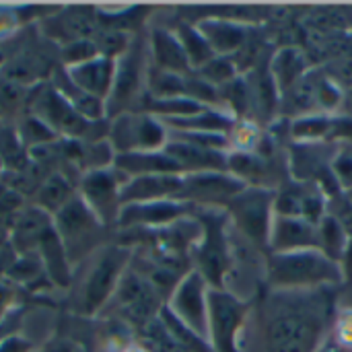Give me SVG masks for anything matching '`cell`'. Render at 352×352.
Wrapping results in <instances>:
<instances>
[{
	"instance_id": "obj_9",
	"label": "cell",
	"mask_w": 352,
	"mask_h": 352,
	"mask_svg": "<svg viewBox=\"0 0 352 352\" xmlns=\"http://www.w3.org/2000/svg\"><path fill=\"white\" fill-rule=\"evenodd\" d=\"M245 320V305L229 293L208 291V332L217 352H241L239 332Z\"/></svg>"
},
{
	"instance_id": "obj_25",
	"label": "cell",
	"mask_w": 352,
	"mask_h": 352,
	"mask_svg": "<svg viewBox=\"0 0 352 352\" xmlns=\"http://www.w3.org/2000/svg\"><path fill=\"white\" fill-rule=\"evenodd\" d=\"M151 52H153V64L159 70L188 74L192 68L177 35L169 33L167 29H155L151 33Z\"/></svg>"
},
{
	"instance_id": "obj_31",
	"label": "cell",
	"mask_w": 352,
	"mask_h": 352,
	"mask_svg": "<svg viewBox=\"0 0 352 352\" xmlns=\"http://www.w3.org/2000/svg\"><path fill=\"white\" fill-rule=\"evenodd\" d=\"M163 124H169L173 128H179V132H210L217 134L221 130H229L233 126L231 118L221 116L217 111L210 109H202L194 116L188 118H171V120H163Z\"/></svg>"
},
{
	"instance_id": "obj_40",
	"label": "cell",
	"mask_w": 352,
	"mask_h": 352,
	"mask_svg": "<svg viewBox=\"0 0 352 352\" xmlns=\"http://www.w3.org/2000/svg\"><path fill=\"white\" fill-rule=\"evenodd\" d=\"M340 268H342L344 278H352V237H349L346 250H344L342 260H340Z\"/></svg>"
},
{
	"instance_id": "obj_27",
	"label": "cell",
	"mask_w": 352,
	"mask_h": 352,
	"mask_svg": "<svg viewBox=\"0 0 352 352\" xmlns=\"http://www.w3.org/2000/svg\"><path fill=\"white\" fill-rule=\"evenodd\" d=\"M37 256L41 258V264H43V270L50 278V283L54 287H68L70 280H72V264L66 256V250L52 225V229L47 231V235L43 237V241L39 243L37 248Z\"/></svg>"
},
{
	"instance_id": "obj_44",
	"label": "cell",
	"mask_w": 352,
	"mask_h": 352,
	"mask_svg": "<svg viewBox=\"0 0 352 352\" xmlns=\"http://www.w3.org/2000/svg\"><path fill=\"white\" fill-rule=\"evenodd\" d=\"M346 196H349V200L352 202V190H351V192H346Z\"/></svg>"
},
{
	"instance_id": "obj_14",
	"label": "cell",
	"mask_w": 352,
	"mask_h": 352,
	"mask_svg": "<svg viewBox=\"0 0 352 352\" xmlns=\"http://www.w3.org/2000/svg\"><path fill=\"white\" fill-rule=\"evenodd\" d=\"M52 214L43 212L41 208L27 204L10 219V237L8 243L14 248L16 256L23 254H37L39 243L52 229Z\"/></svg>"
},
{
	"instance_id": "obj_5",
	"label": "cell",
	"mask_w": 352,
	"mask_h": 352,
	"mask_svg": "<svg viewBox=\"0 0 352 352\" xmlns=\"http://www.w3.org/2000/svg\"><path fill=\"white\" fill-rule=\"evenodd\" d=\"M130 262V250L126 245H107L101 250L97 262L85 276V283L78 291V314L91 316L97 314L116 293L126 264Z\"/></svg>"
},
{
	"instance_id": "obj_7",
	"label": "cell",
	"mask_w": 352,
	"mask_h": 352,
	"mask_svg": "<svg viewBox=\"0 0 352 352\" xmlns=\"http://www.w3.org/2000/svg\"><path fill=\"white\" fill-rule=\"evenodd\" d=\"M144 47L140 41L132 39L130 47L116 60V74H113V87L105 101L107 107V120L134 111V103L144 97L142 93V80H144Z\"/></svg>"
},
{
	"instance_id": "obj_21",
	"label": "cell",
	"mask_w": 352,
	"mask_h": 352,
	"mask_svg": "<svg viewBox=\"0 0 352 352\" xmlns=\"http://www.w3.org/2000/svg\"><path fill=\"white\" fill-rule=\"evenodd\" d=\"M243 190V182L231 175H221L219 171H204V173H190L184 177L179 198H235Z\"/></svg>"
},
{
	"instance_id": "obj_37",
	"label": "cell",
	"mask_w": 352,
	"mask_h": 352,
	"mask_svg": "<svg viewBox=\"0 0 352 352\" xmlns=\"http://www.w3.org/2000/svg\"><path fill=\"white\" fill-rule=\"evenodd\" d=\"M332 171H334V177L340 186V190L344 192H351L352 190V153L349 151H342L336 155L334 163H332Z\"/></svg>"
},
{
	"instance_id": "obj_17",
	"label": "cell",
	"mask_w": 352,
	"mask_h": 352,
	"mask_svg": "<svg viewBox=\"0 0 352 352\" xmlns=\"http://www.w3.org/2000/svg\"><path fill=\"white\" fill-rule=\"evenodd\" d=\"M113 299L120 303V307L132 316L134 320H148L159 303V293L151 285L148 278L136 274V272H124Z\"/></svg>"
},
{
	"instance_id": "obj_1",
	"label": "cell",
	"mask_w": 352,
	"mask_h": 352,
	"mask_svg": "<svg viewBox=\"0 0 352 352\" xmlns=\"http://www.w3.org/2000/svg\"><path fill=\"white\" fill-rule=\"evenodd\" d=\"M25 111L43 120L58 134V138L91 140V142L107 140L109 120H101V122L87 120L54 89L50 80L29 91Z\"/></svg>"
},
{
	"instance_id": "obj_22",
	"label": "cell",
	"mask_w": 352,
	"mask_h": 352,
	"mask_svg": "<svg viewBox=\"0 0 352 352\" xmlns=\"http://www.w3.org/2000/svg\"><path fill=\"white\" fill-rule=\"evenodd\" d=\"M113 167L126 177L138 175H182V167L161 148L148 153H126L116 155Z\"/></svg>"
},
{
	"instance_id": "obj_15",
	"label": "cell",
	"mask_w": 352,
	"mask_h": 352,
	"mask_svg": "<svg viewBox=\"0 0 352 352\" xmlns=\"http://www.w3.org/2000/svg\"><path fill=\"white\" fill-rule=\"evenodd\" d=\"M184 186L182 175H138L128 177V182L122 186L120 202L122 206L128 204H144V202H157V200H169L179 196Z\"/></svg>"
},
{
	"instance_id": "obj_36",
	"label": "cell",
	"mask_w": 352,
	"mask_h": 352,
	"mask_svg": "<svg viewBox=\"0 0 352 352\" xmlns=\"http://www.w3.org/2000/svg\"><path fill=\"white\" fill-rule=\"evenodd\" d=\"M324 74L338 87H352V50L334 54L332 62L324 68Z\"/></svg>"
},
{
	"instance_id": "obj_38",
	"label": "cell",
	"mask_w": 352,
	"mask_h": 352,
	"mask_svg": "<svg viewBox=\"0 0 352 352\" xmlns=\"http://www.w3.org/2000/svg\"><path fill=\"white\" fill-rule=\"evenodd\" d=\"M19 287L12 285L10 280L6 278H0V322L6 320L16 307V301H19Z\"/></svg>"
},
{
	"instance_id": "obj_16",
	"label": "cell",
	"mask_w": 352,
	"mask_h": 352,
	"mask_svg": "<svg viewBox=\"0 0 352 352\" xmlns=\"http://www.w3.org/2000/svg\"><path fill=\"white\" fill-rule=\"evenodd\" d=\"M78 184H80L78 173H74L66 167H58V169L50 171L47 177L39 184V188L31 196L29 204H33L54 217L60 208H64L72 198L78 196Z\"/></svg>"
},
{
	"instance_id": "obj_8",
	"label": "cell",
	"mask_w": 352,
	"mask_h": 352,
	"mask_svg": "<svg viewBox=\"0 0 352 352\" xmlns=\"http://www.w3.org/2000/svg\"><path fill=\"white\" fill-rule=\"evenodd\" d=\"M126 182H128V177L124 173H120L113 165L107 169L85 173L80 177L78 196L85 200V204L95 212V217L107 229L118 227V217L122 210L120 192Z\"/></svg>"
},
{
	"instance_id": "obj_20",
	"label": "cell",
	"mask_w": 352,
	"mask_h": 352,
	"mask_svg": "<svg viewBox=\"0 0 352 352\" xmlns=\"http://www.w3.org/2000/svg\"><path fill=\"white\" fill-rule=\"evenodd\" d=\"M270 248L274 254H291L301 250H318V225L301 219L280 217L270 229Z\"/></svg>"
},
{
	"instance_id": "obj_42",
	"label": "cell",
	"mask_w": 352,
	"mask_h": 352,
	"mask_svg": "<svg viewBox=\"0 0 352 352\" xmlns=\"http://www.w3.org/2000/svg\"><path fill=\"white\" fill-rule=\"evenodd\" d=\"M342 116H351L352 113V87L349 89V93L342 97Z\"/></svg>"
},
{
	"instance_id": "obj_34",
	"label": "cell",
	"mask_w": 352,
	"mask_h": 352,
	"mask_svg": "<svg viewBox=\"0 0 352 352\" xmlns=\"http://www.w3.org/2000/svg\"><path fill=\"white\" fill-rule=\"evenodd\" d=\"M198 74L212 87L214 85L223 87L237 76V64L229 56H214L210 62H206L202 68H198Z\"/></svg>"
},
{
	"instance_id": "obj_29",
	"label": "cell",
	"mask_w": 352,
	"mask_h": 352,
	"mask_svg": "<svg viewBox=\"0 0 352 352\" xmlns=\"http://www.w3.org/2000/svg\"><path fill=\"white\" fill-rule=\"evenodd\" d=\"M12 124H14V130H16V136H19L23 148L27 153L58 140V134L43 120H39L37 116H33L29 111H25L21 118H16Z\"/></svg>"
},
{
	"instance_id": "obj_13",
	"label": "cell",
	"mask_w": 352,
	"mask_h": 352,
	"mask_svg": "<svg viewBox=\"0 0 352 352\" xmlns=\"http://www.w3.org/2000/svg\"><path fill=\"white\" fill-rule=\"evenodd\" d=\"M322 192V188L311 184L295 182L285 186L283 192L274 198V210L287 219H301L311 225H320V221L326 217V202Z\"/></svg>"
},
{
	"instance_id": "obj_6",
	"label": "cell",
	"mask_w": 352,
	"mask_h": 352,
	"mask_svg": "<svg viewBox=\"0 0 352 352\" xmlns=\"http://www.w3.org/2000/svg\"><path fill=\"white\" fill-rule=\"evenodd\" d=\"M107 142L116 155L148 153L165 146V126L144 111H128L109 120Z\"/></svg>"
},
{
	"instance_id": "obj_2",
	"label": "cell",
	"mask_w": 352,
	"mask_h": 352,
	"mask_svg": "<svg viewBox=\"0 0 352 352\" xmlns=\"http://www.w3.org/2000/svg\"><path fill=\"white\" fill-rule=\"evenodd\" d=\"M326 330V318L314 307H287L266 326V352H316Z\"/></svg>"
},
{
	"instance_id": "obj_12",
	"label": "cell",
	"mask_w": 352,
	"mask_h": 352,
	"mask_svg": "<svg viewBox=\"0 0 352 352\" xmlns=\"http://www.w3.org/2000/svg\"><path fill=\"white\" fill-rule=\"evenodd\" d=\"M274 206L272 194L266 190H250V192H239L235 198H231V210L235 214V221L239 227L256 241L266 243L270 237V212Z\"/></svg>"
},
{
	"instance_id": "obj_10",
	"label": "cell",
	"mask_w": 352,
	"mask_h": 352,
	"mask_svg": "<svg viewBox=\"0 0 352 352\" xmlns=\"http://www.w3.org/2000/svg\"><path fill=\"white\" fill-rule=\"evenodd\" d=\"M97 29H99L97 6H89V4L62 6L39 23L41 35L52 43H56L58 47L70 41L93 39Z\"/></svg>"
},
{
	"instance_id": "obj_19",
	"label": "cell",
	"mask_w": 352,
	"mask_h": 352,
	"mask_svg": "<svg viewBox=\"0 0 352 352\" xmlns=\"http://www.w3.org/2000/svg\"><path fill=\"white\" fill-rule=\"evenodd\" d=\"M64 68V66H62ZM70 80L85 93L107 101L111 87H113V74H116V60L97 56L89 62L64 68Z\"/></svg>"
},
{
	"instance_id": "obj_3",
	"label": "cell",
	"mask_w": 352,
	"mask_h": 352,
	"mask_svg": "<svg viewBox=\"0 0 352 352\" xmlns=\"http://www.w3.org/2000/svg\"><path fill=\"white\" fill-rule=\"evenodd\" d=\"M344 278L338 262L324 256L320 250H301L291 254H274L268 264V280L274 287H322Z\"/></svg>"
},
{
	"instance_id": "obj_35",
	"label": "cell",
	"mask_w": 352,
	"mask_h": 352,
	"mask_svg": "<svg viewBox=\"0 0 352 352\" xmlns=\"http://www.w3.org/2000/svg\"><path fill=\"white\" fill-rule=\"evenodd\" d=\"M58 54H60V66H64V68L89 62L99 56L93 39H80V41H70L66 45H60Z\"/></svg>"
},
{
	"instance_id": "obj_18",
	"label": "cell",
	"mask_w": 352,
	"mask_h": 352,
	"mask_svg": "<svg viewBox=\"0 0 352 352\" xmlns=\"http://www.w3.org/2000/svg\"><path fill=\"white\" fill-rule=\"evenodd\" d=\"M188 206L175 198L144 202V204H128L122 206L118 217V229H136V227H159L169 221H175Z\"/></svg>"
},
{
	"instance_id": "obj_23",
	"label": "cell",
	"mask_w": 352,
	"mask_h": 352,
	"mask_svg": "<svg viewBox=\"0 0 352 352\" xmlns=\"http://www.w3.org/2000/svg\"><path fill=\"white\" fill-rule=\"evenodd\" d=\"M163 151L182 167V171L204 173V171H221L225 169V157L219 151L204 148L186 140H171L163 146Z\"/></svg>"
},
{
	"instance_id": "obj_30",
	"label": "cell",
	"mask_w": 352,
	"mask_h": 352,
	"mask_svg": "<svg viewBox=\"0 0 352 352\" xmlns=\"http://www.w3.org/2000/svg\"><path fill=\"white\" fill-rule=\"evenodd\" d=\"M346 243H349L346 231L340 227V223L334 217L326 214L318 225V250L330 260L340 262L346 250Z\"/></svg>"
},
{
	"instance_id": "obj_24",
	"label": "cell",
	"mask_w": 352,
	"mask_h": 352,
	"mask_svg": "<svg viewBox=\"0 0 352 352\" xmlns=\"http://www.w3.org/2000/svg\"><path fill=\"white\" fill-rule=\"evenodd\" d=\"M198 29L206 37L217 56H229L233 52H239L250 39L248 27L231 19H204L198 25Z\"/></svg>"
},
{
	"instance_id": "obj_32",
	"label": "cell",
	"mask_w": 352,
	"mask_h": 352,
	"mask_svg": "<svg viewBox=\"0 0 352 352\" xmlns=\"http://www.w3.org/2000/svg\"><path fill=\"white\" fill-rule=\"evenodd\" d=\"M177 39L184 45V52L190 60V66H194V68H202L206 62H210L217 56L198 27L179 25L177 27Z\"/></svg>"
},
{
	"instance_id": "obj_43",
	"label": "cell",
	"mask_w": 352,
	"mask_h": 352,
	"mask_svg": "<svg viewBox=\"0 0 352 352\" xmlns=\"http://www.w3.org/2000/svg\"><path fill=\"white\" fill-rule=\"evenodd\" d=\"M2 173H4V163H2V159H0V179H2Z\"/></svg>"
},
{
	"instance_id": "obj_26",
	"label": "cell",
	"mask_w": 352,
	"mask_h": 352,
	"mask_svg": "<svg viewBox=\"0 0 352 352\" xmlns=\"http://www.w3.org/2000/svg\"><path fill=\"white\" fill-rule=\"evenodd\" d=\"M50 82L54 85V89L80 113L85 116L87 120H93V122H101V120H107V107H105V101L80 91L72 80L70 76L66 74V70L62 66L56 68V72L52 74Z\"/></svg>"
},
{
	"instance_id": "obj_28",
	"label": "cell",
	"mask_w": 352,
	"mask_h": 352,
	"mask_svg": "<svg viewBox=\"0 0 352 352\" xmlns=\"http://www.w3.org/2000/svg\"><path fill=\"white\" fill-rule=\"evenodd\" d=\"M309 70L311 68L307 66V56L295 47H283L270 64V72L278 85V91L283 93L295 87Z\"/></svg>"
},
{
	"instance_id": "obj_33",
	"label": "cell",
	"mask_w": 352,
	"mask_h": 352,
	"mask_svg": "<svg viewBox=\"0 0 352 352\" xmlns=\"http://www.w3.org/2000/svg\"><path fill=\"white\" fill-rule=\"evenodd\" d=\"M334 118L328 113H309L293 122V136L301 142H318L332 134Z\"/></svg>"
},
{
	"instance_id": "obj_41",
	"label": "cell",
	"mask_w": 352,
	"mask_h": 352,
	"mask_svg": "<svg viewBox=\"0 0 352 352\" xmlns=\"http://www.w3.org/2000/svg\"><path fill=\"white\" fill-rule=\"evenodd\" d=\"M41 352H72V346H70V342L54 340V342H50Z\"/></svg>"
},
{
	"instance_id": "obj_39",
	"label": "cell",
	"mask_w": 352,
	"mask_h": 352,
	"mask_svg": "<svg viewBox=\"0 0 352 352\" xmlns=\"http://www.w3.org/2000/svg\"><path fill=\"white\" fill-rule=\"evenodd\" d=\"M33 351V344L27 342L25 338L21 336H10L6 340L0 342V352H31Z\"/></svg>"
},
{
	"instance_id": "obj_11",
	"label": "cell",
	"mask_w": 352,
	"mask_h": 352,
	"mask_svg": "<svg viewBox=\"0 0 352 352\" xmlns=\"http://www.w3.org/2000/svg\"><path fill=\"white\" fill-rule=\"evenodd\" d=\"M173 316L198 336L208 334V293L202 274L194 272L182 280L173 293Z\"/></svg>"
},
{
	"instance_id": "obj_4",
	"label": "cell",
	"mask_w": 352,
	"mask_h": 352,
	"mask_svg": "<svg viewBox=\"0 0 352 352\" xmlns=\"http://www.w3.org/2000/svg\"><path fill=\"white\" fill-rule=\"evenodd\" d=\"M52 223L72 266L93 254L101 245L107 231V227L101 225L80 196L72 198L64 208H60L52 217Z\"/></svg>"
}]
</instances>
